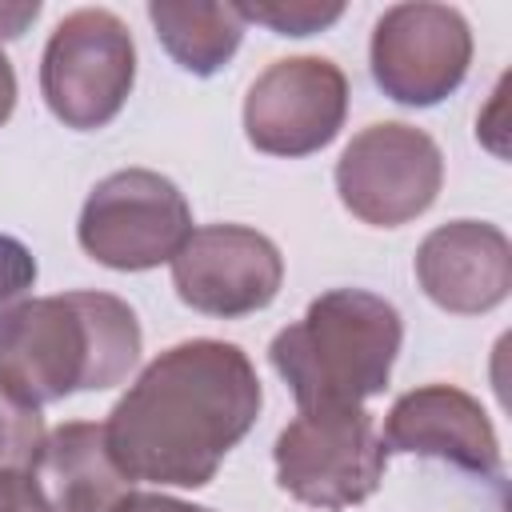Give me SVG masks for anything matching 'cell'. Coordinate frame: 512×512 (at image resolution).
Wrapping results in <instances>:
<instances>
[{"label": "cell", "mask_w": 512, "mask_h": 512, "mask_svg": "<svg viewBox=\"0 0 512 512\" xmlns=\"http://www.w3.org/2000/svg\"><path fill=\"white\" fill-rule=\"evenodd\" d=\"M260 404V376L240 344L180 340L112 404L104 436L132 484L204 488L252 432Z\"/></svg>", "instance_id": "obj_1"}, {"label": "cell", "mask_w": 512, "mask_h": 512, "mask_svg": "<svg viewBox=\"0 0 512 512\" xmlns=\"http://www.w3.org/2000/svg\"><path fill=\"white\" fill-rule=\"evenodd\" d=\"M140 320L112 292L28 296L0 328V388L44 408L72 392H104L140 360Z\"/></svg>", "instance_id": "obj_2"}, {"label": "cell", "mask_w": 512, "mask_h": 512, "mask_svg": "<svg viewBox=\"0 0 512 512\" xmlns=\"http://www.w3.org/2000/svg\"><path fill=\"white\" fill-rule=\"evenodd\" d=\"M404 320L392 300L364 288H332L268 344L276 376L300 408L364 404L388 388Z\"/></svg>", "instance_id": "obj_3"}, {"label": "cell", "mask_w": 512, "mask_h": 512, "mask_svg": "<svg viewBox=\"0 0 512 512\" xmlns=\"http://www.w3.org/2000/svg\"><path fill=\"white\" fill-rule=\"evenodd\" d=\"M276 484L324 512L364 504L388 464V448L364 404L344 408H300V416L272 444Z\"/></svg>", "instance_id": "obj_4"}, {"label": "cell", "mask_w": 512, "mask_h": 512, "mask_svg": "<svg viewBox=\"0 0 512 512\" xmlns=\"http://www.w3.org/2000/svg\"><path fill=\"white\" fill-rule=\"evenodd\" d=\"M136 84V44L108 8L68 12L40 56V96L48 112L76 132H96L120 116Z\"/></svg>", "instance_id": "obj_5"}, {"label": "cell", "mask_w": 512, "mask_h": 512, "mask_svg": "<svg viewBox=\"0 0 512 512\" xmlns=\"http://www.w3.org/2000/svg\"><path fill=\"white\" fill-rule=\"evenodd\" d=\"M192 236L184 192L152 168H120L104 176L76 220L80 248L116 272H148L172 264Z\"/></svg>", "instance_id": "obj_6"}, {"label": "cell", "mask_w": 512, "mask_h": 512, "mask_svg": "<svg viewBox=\"0 0 512 512\" xmlns=\"http://www.w3.org/2000/svg\"><path fill=\"white\" fill-rule=\"evenodd\" d=\"M440 184H444L440 144L424 128L404 120L360 128L336 160L340 204L372 228H400L424 216L436 204Z\"/></svg>", "instance_id": "obj_7"}, {"label": "cell", "mask_w": 512, "mask_h": 512, "mask_svg": "<svg viewBox=\"0 0 512 512\" xmlns=\"http://www.w3.org/2000/svg\"><path fill=\"white\" fill-rule=\"evenodd\" d=\"M472 64V28L448 4H392L372 24L368 68L376 88L404 108L448 100Z\"/></svg>", "instance_id": "obj_8"}, {"label": "cell", "mask_w": 512, "mask_h": 512, "mask_svg": "<svg viewBox=\"0 0 512 512\" xmlns=\"http://www.w3.org/2000/svg\"><path fill=\"white\" fill-rule=\"evenodd\" d=\"M348 116V76L328 56L272 60L244 96V136L268 156H312L328 148Z\"/></svg>", "instance_id": "obj_9"}, {"label": "cell", "mask_w": 512, "mask_h": 512, "mask_svg": "<svg viewBox=\"0 0 512 512\" xmlns=\"http://www.w3.org/2000/svg\"><path fill=\"white\" fill-rule=\"evenodd\" d=\"M284 284L280 248L244 224H204L192 228L184 248L172 256L176 296L204 316L236 320L260 312L276 300Z\"/></svg>", "instance_id": "obj_10"}, {"label": "cell", "mask_w": 512, "mask_h": 512, "mask_svg": "<svg viewBox=\"0 0 512 512\" xmlns=\"http://www.w3.org/2000/svg\"><path fill=\"white\" fill-rule=\"evenodd\" d=\"M380 440L388 452L432 456L480 480L500 476L496 428L484 404L456 384H424L396 396V404L384 416Z\"/></svg>", "instance_id": "obj_11"}, {"label": "cell", "mask_w": 512, "mask_h": 512, "mask_svg": "<svg viewBox=\"0 0 512 512\" xmlns=\"http://www.w3.org/2000/svg\"><path fill=\"white\" fill-rule=\"evenodd\" d=\"M416 280L424 296L456 316H480L512 292V244L488 220H448L416 248Z\"/></svg>", "instance_id": "obj_12"}, {"label": "cell", "mask_w": 512, "mask_h": 512, "mask_svg": "<svg viewBox=\"0 0 512 512\" xmlns=\"http://www.w3.org/2000/svg\"><path fill=\"white\" fill-rule=\"evenodd\" d=\"M28 476L44 512H120L132 496V480L112 460L104 424L92 420L52 428Z\"/></svg>", "instance_id": "obj_13"}, {"label": "cell", "mask_w": 512, "mask_h": 512, "mask_svg": "<svg viewBox=\"0 0 512 512\" xmlns=\"http://www.w3.org/2000/svg\"><path fill=\"white\" fill-rule=\"evenodd\" d=\"M148 20L160 48L192 76H216L244 40L236 4L216 0H152Z\"/></svg>", "instance_id": "obj_14"}, {"label": "cell", "mask_w": 512, "mask_h": 512, "mask_svg": "<svg viewBox=\"0 0 512 512\" xmlns=\"http://www.w3.org/2000/svg\"><path fill=\"white\" fill-rule=\"evenodd\" d=\"M240 20H256L276 36H312L344 16L340 0H240Z\"/></svg>", "instance_id": "obj_15"}, {"label": "cell", "mask_w": 512, "mask_h": 512, "mask_svg": "<svg viewBox=\"0 0 512 512\" xmlns=\"http://www.w3.org/2000/svg\"><path fill=\"white\" fill-rule=\"evenodd\" d=\"M44 436L48 432H44L40 408H28L0 388V468L32 472V464L44 448Z\"/></svg>", "instance_id": "obj_16"}, {"label": "cell", "mask_w": 512, "mask_h": 512, "mask_svg": "<svg viewBox=\"0 0 512 512\" xmlns=\"http://www.w3.org/2000/svg\"><path fill=\"white\" fill-rule=\"evenodd\" d=\"M32 284H36V256L16 236L0 232V328L32 296Z\"/></svg>", "instance_id": "obj_17"}, {"label": "cell", "mask_w": 512, "mask_h": 512, "mask_svg": "<svg viewBox=\"0 0 512 512\" xmlns=\"http://www.w3.org/2000/svg\"><path fill=\"white\" fill-rule=\"evenodd\" d=\"M0 512H44L28 472L0 468Z\"/></svg>", "instance_id": "obj_18"}, {"label": "cell", "mask_w": 512, "mask_h": 512, "mask_svg": "<svg viewBox=\"0 0 512 512\" xmlns=\"http://www.w3.org/2000/svg\"><path fill=\"white\" fill-rule=\"evenodd\" d=\"M120 512H212V508H200V504H188L164 492H132Z\"/></svg>", "instance_id": "obj_19"}, {"label": "cell", "mask_w": 512, "mask_h": 512, "mask_svg": "<svg viewBox=\"0 0 512 512\" xmlns=\"http://www.w3.org/2000/svg\"><path fill=\"white\" fill-rule=\"evenodd\" d=\"M40 16V0L28 4H0V40H16L24 36V28Z\"/></svg>", "instance_id": "obj_20"}, {"label": "cell", "mask_w": 512, "mask_h": 512, "mask_svg": "<svg viewBox=\"0 0 512 512\" xmlns=\"http://www.w3.org/2000/svg\"><path fill=\"white\" fill-rule=\"evenodd\" d=\"M12 108H16V72H12V60L0 52V128L8 124Z\"/></svg>", "instance_id": "obj_21"}]
</instances>
